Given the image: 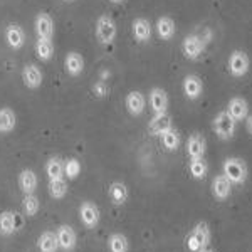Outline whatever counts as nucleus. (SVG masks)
<instances>
[{
    "label": "nucleus",
    "instance_id": "obj_1",
    "mask_svg": "<svg viewBox=\"0 0 252 252\" xmlns=\"http://www.w3.org/2000/svg\"><path fill=\"white\" fill-rule=\"evenodd\" d=\"M247 173H249V170H247V165H246V161H244L242 158L230 157V158H227V160L223 161V173L222 175H225L232 185L246 184Z\"/></svg>",
    "mask_w": 252,
    "mask_h": 252
},
{
    "label": "nucleus",
    "instance_id": "obj_2",
    "mask_svg": "<svg viewBox=\"0 0 252 252\" xmlns=\"http://www.w3.org/2000/svg\"><path fill=\"white\" fill-rule=\"evenodd\" d=\"M210 242V227L205 222H198L187 237V247L190 252H200Z\"/></svg>",
    "mask_w": 252,
    "mask_h": 252
},
{
    "label": "nucleus",
    "instance_id": "obj_3",
    "mask_svg": "<svg viewBox=\"0 0 252 252\" xmlns=\"http://www.w3.org/2000/svg\"><path fill=\"white\" fill-rule=\"evenodd\" d=\"M116 22L113 20L111 15L104 14L99 15L96 20V39L99 40V44L103 46H109L113 44V40L116 39Z\"/></svg>",
    "mask_w": 252,
    "mask_h": 252
},
{
    "label": "nucleus",
    "instance_id": "obj_4",
    "mask_svg": "<svg viewBox=\"0 0 252 252\" xmlns=\"http://www.w3.org/2000/svg\"><path fill=\"white\" fill-rule=\"evenodd\" d=\"M235 126H237V121L227 113V109L214 118V131L220 140H230L235 133Z\"/></svg>",
    "mask_w": 252,
    "mask_h": 252
},
{
    "label": "nucleus",
    "instance_id": "obj_5",
    "mask_svg": "<svg viewBox=\"0 0 252 252\" xmlns=\"http://www.w3.org/2000/svg\"><path fill=\"white\" fill-rule=\"evenodd\" d=\"M101 219V212H99V207H97L94 202L86 200L79 205V220L84 225V229H96L97 223H99Z\"/></svg>",
    "mask_w": 252,
    "mask_h": 252
},
{
    "label": "nucleus",
    "instance_id": "obj_6",
    "mask_svg": "<svg viewBox=\"0 0 252 252\" xmlns=\"http://www.w3.org/2000/svg\"><path fill=\"white\" fill-rule=\"evenodd\" d=\"M251 66V59L249 56L244 51H234L229 58V71L234 78H242L247 74Z\"/></svg>",
    "mask_w": 252,
    "mask_h": 252
},
{
    "label": "nucleus",
    "instance_id": "obj_7",
    "mask_svg": "<svg viewBox=\"0 0 252 252\" xmlns=\"http://www.w3.org/2000/svg\"><path fill=\"white\" fill-rule=\"evenodd\" d=\"M58 235V242H59V249L63 252H71L76 249V244H78V234L72 229L71 225H59L56 230Z\"/></svg>",
    "mask_w": 252,
    "mask_h": 252
},
{
    "label": "nucleus",
    "instance_id": "obj_8",
    "mask_svg": "<svg viewBox=\"0 0 252 252\" xmlns=\"http://www.w3.org/2000/svg\"><path fill=\"white\" fill-rule=\"evenodd\" d=\"M182 51H184L187 59L197 61L202 54H204L205 44L202 42L197 34H190V35H187L184 39V42H182Z\"/></svg>",
    "mask_w": 252,
    "mask_h": 252
},
{
    "label": "nucleus",
    "instance_id": "obj_9",
    "mask_svg": "<svg viewBox=\"0 0 252 252\" xmlns=\"http://www.w3.org/2000/svg\"><path fill=\"white\" fill-rule=\"evenodd\" d=\"M34 27H35V32H37L39 39L52 40V37H54V20H52L51 15L46 14V12H40V14L35 15Z\"/></svg>",
    "mask_w": 252,
    "mask_h": 252
},
{
    "label": "nucleus",
    "instance_id": "obj_10",
    "mask_svg": "<svg viewBox=\"0 0 252 252\" xmlns=\"http://www.w3.org/2000/svg\"><path fill=\"white\" fill-rule=\"evenodd\" d=\"M22 81L26 84V88L29 89H39L42 86L44 74L40 71V67H37L35 64H26L22 69Z\"/></svg>",
    "mask_w": 252,
    "mask_h": 252
},
{
    "label": "nucleus",
    "instance_id": "obj_11",
    "mask_svg": "<svg viewBox=\"0 0 252 252\" xmlns=\"http://www.w3.org/2000/svg\"><path fill=\"white\" fill-rule=\"evenodd\" d=\"M17 184H19L20 192H22L24 195L35 193L37 192V187H39V178H37V175H35L34 170L26 168L19 173Z\"/></svg>",
    "mask_w": 252,
    "mask_h": 252
},
{
    "label": "nucleus",
    "instance_id": "obj_12",
    "mask_svg": "<svg viewBox=\"0 0 252 252\" xmlns=\"http://www.w3.org/2000/svg\"><path fill=\"white\" fill-rule=\"evenodd\" d=\"M173 128V123H172V116L168 113H160V115H155L152 118V121L148 123V131L152 135H157V136H161L163 133H166L168 129Z\"/></svg>",
    "mask_w": 252,
    "mask_h": 252
},
{
    "label": "nucleus",
    "instance_id": "obj_13",
    "mask_svg": "<svg viewBox=\"0 0 252 252\" xmlns=\"http://www.w3.org/2000/svg\"><path fill=\"white\" fill-rule=\"evenodd\" d=\"M125 106L131 116H140V115H143V111L146 108V99L140 91H131L126 94Z\"/></svg>",
    "mask_w": 252,
    "mask_h": 252
},
{
    "label": "nucleus",
    "instance_id": "obj_14",
    "mask_svg": "<svg viewBox=\"0 0 252 252\" xmlns=\"http://www.w3.org/2000/svg\"><path fill=\"white\" fill-rule=\"evenodd\" d=\"M207 150V141L200 133H193L190 135V138L187 140V155L192 158H204Z\"/></svg>",
    "mask_w": 252,
    "mask_h": 252
},
{
    "label": "nucleus",
    "instance_id": "obj_15",
    "mask_svg": "<svg viewBox=\"0 0 252 252\" xmlns=\"http://www.w3.org/2000/svg\"><path fill=\"white\" fill-rule=\"evenodd\" d=\"M227 113L234 118L235 121H242L249 116V104L241 96H234L227 104Z\"/></svg>",
    "mask_w": 252,
    "mask_h": 252
},
{
    "label": "nucleus",
    "instance_id": "obj_16",
    "mask_svg": "<svg viewBox=\"0 0 252 252\" xmlns=\"http://www.w3.org/2000/svg\"><path fill=\"white\" fill-rule=\"evenodd\" d=\"M232 193V184L225 175H217L212 182V195L217 200H227Z\"/></svg>",
    "mask_w": 252,
    "mask_h": 252
},
{
    "label": "nucleus",
    "instance_id": "obj_17",
    "mask_svg": "<svg viewBox=\"0 0 252 252\" xmlns=\"http://www.w3.org/2000/svg\"><path fill=\"white\" fill-rule=\"evenodd\" d=\"M5 40L9 44V47H12L14 51H19V49L24 47L26 44V34H24V29L17 24H10L5 29Z\"/></svg>",
    "mask_w": 252,
    "mask_h": 252
},
{
    "label": "nucleus",
    "instance_id": "obj_18",
    "mask_svg": "<svg viewBox=\"0 0 252 252\" xmlns=\"http://www.w3.org/2000/svg\"><path fill=\"white\" fill-rule=\"evenodd\" d=\"M150 106H152L155 115L166 113V109H168V96H166L165 89L153 88L150 91Z\"/></svg>",
    "mask_w": 252,
    "mask_h": 252
},
{
    "label": "nucleus",
    "instance_id": "obj_19",
    "mask_svg": "<svg viewBox=\"0 0 252 252\" xmlns=\"http://www.w3.org/2000/svg\"><path fill=\"white\" fill-rule=\"evenodd\" d=\"M202 91H204V83L197 74H189L184 79V93L189 99H198L202 96Z\"/></svg>",
    "mask_w": 252,
    "mask_h": 252
},
{
    "label": "nucleus",
    "instance_id": "obj_20",
    "mask_svg": "<svg viewBox=\"0 0 252 252\" xmlns=\"http://www.w3.org/2000/svg\"><path fill=\"white\" fill-rule=\"evenodd\" d=\"M108 197H109V200L113 202V205H116V207L126 204V200H128V197H129L128 187H126L123 182H113V184L108 187Z\"/></svg>",
    "mask_w": 252,
    "mask_h": 252
},
{
    "label": "nucleus",
    "instance_id": "obj_21",
    "mask_svg": "<svg viewBox=\"0 0 252 252\" xmlns=\"http://www.w3.org/2000/svg\"><path fill=\"white\" fill-rule=\"evenodd\" d=\"M64 67H66V72L69 76L76 78V76H79L84 71V58L76 51L69 52L66 59H64Z\"/></svg>",
    "mask_w": 252,
    "mask_h": 252
},
{
    "label": "nucleus",
    "instance_id": "obj_22",
    "mask_svg": "<svg viewBox=\"0 0 252 252\" xmlns=\"http://www.w3.org/2000/svg\"><path fill=\"white\" fill-rule=\"evenodd\" d=\"M17 230V217L12 210H5L0 214V235L2 237H10Z\"/></svg>",
    "mask_w": 252,
    "mask_h": 252
},
{
    "label": "nucleus",
    "instance_id": "obj_23",
    "mask_svg": "<svg viewBox=\"0 0 252 252\" xmlns=\"http://www.w3.org/2000/svg\"><path fill=\"white\" fill-rule=\"evenodd\" d=\"M133 35L138 42H146L152 37V24L148 19L145 17H138L133 20Z\"/></svg>",
    "mask_w": 252,
    "mask_h": 252
},
{
    "label": "nucleus",
    "instance_id": "obj_24",
    "mask_svg": "<svg viewBox=\"0 0 252 252\" xmlns=\"http://www.w3.org/2000/svg\"><path fill=\"white\" fill-rule=\"evenodd\" d=\"M37 249L39 252H58L59 251V242L58 235L52 230H46L39 235L37 239Z\"/></svg>",
    "mask_w": 252,
    "mask_h": 252
},
{
    "label": "nucleus",
    "instance_id": "obj_25",
    "mask_svg": "<svg viewBox=\"0 0 252 252\" xmlns=\"http://www.w3.org/2000/svg\"><path fill=\"white\" fill-rule=\"evenodd\" d=\"M17 125V116L10 108H0V135H9Z\"/></svg>",
    "mask_w": 252,
    "mask_h": 252
},
{
    "label": "nucleus",
    "instance_id": "obj_26",
    "mask_svg": "<svg viewBox=\"0 0 252 252\" xmlns=\"http://www.w3.org/2000/svg\"><path fill=\"white\" fill-rule=\"evenodd\" d=\"M157 32L163 40H170L175 35V20L168 15H163L157 20Z\"/></svg>",
    "mask_w": 252,
    "mask_h": 252
},
{
    "label": "nucleus",
    "instance_id": "obj_27",
    "mask_svg": "<svg viewBox=\"0 0 252 252\" xmlns=\"http://www.w3.org/2000/svg\"><path fill=\"white\" fill-rule=\"evenodd\" d=\"M46 175L49 180H56V178H64V160L59 157H52L46 163Z\"/></svg>",
    "mask_w": 252,
    "mask_h": 252
},
{
    "label": "nucleus",
    "instance_id": "obj_28",
    "mask_svg": "<svg viewBox=\"0 0 252 252\" xmlns=\"http://www.w3.org/2000/svg\"><path fill=\"white\" fill-rule=\"evenodd\" d=\"M108 251L109 252H128L129 241L125 234L115 232L108 237Z\"/></svg>",
    "mask_w": 252,
    "mask_h": 252
},
{
    "label": "nucleus",
    "instance_id": "obj_29",
    "mask_svg": "<svg viewBox=\"0 0 252 252\" xmlns=\"http://www.w3.org/2000/svg\"><path fill=\"white\" fill-rule=\"evenodd\" d=\"M47 190H49L51 198H54V200H63V198L67 195L66 178H56V180H49Z\"/></svg>",
    "mask_w": 252,
    "mask_h": 252
},
{
    "label": "nucleus",
    "instance_id": "obj_30",
    "mask_svg": "<svg viewBox=\"0 0 252 252\" xmlns=\"http://www.w3.org/2000/svg\"><path fill=\"white\" fill-rule=\"evenodd\" d=\"M40 210V200L35 193H29V195H24V200H22V212L26 217H34L37 215V212Z\"/></svg>",
    "mask_w": 252,
    "mask_h": 252
},
{
    "label": "nucleus",
    "instance_id": "obj_31",
    "mask_svg": "<svg viewBox=\"0 0 252 252\" xmlns=\"http://www.w3.org/2000/svg\"><path fill=\"white\" fill-rule=\"evenodd\" d=\"M35 54L40 61L47 63L54 56V46H52V40L49 39H37L35 42Z\"/></svg>",
    "mask_w": 252,
    "mask_h": 252
},
{
    "label": "nucleus",
    "instance_id": "obj_32",
    "mask_svg": "<svg viewBox=\"0 0 252 252\" xmlns=\"http://www.w3.org/2000/svg\"><path fill=\"white\" fill-rule=\"evenodd\" d=\"M189 170H190V175H192L195 180H204L209 166H207L204 158H192V160H190V165H189Z\"/></svg>",
    "mask_w": 252,
    "mask_h": 252
},
{
    "label": "nucleus",
    "instance_id": "obj_33",
    "mask_svg": "<svg viewBox=\"0 0 252 252\" xmlns=\"http://www.w3.org/2000/svg\"><path fill=\"white\" fill-rule=\"evenodd\" d=\"M180 133L177 131L175 128L168 129L166 133L161 135V143L168 152H175V150H178V146H180Z\"/></svg>",
    "mask_w": 252,
    "mask_h": 252
},
{
    "label": "nucleus",
    "instance_id": "obj_34",
    "mask_svg": "<svg viewBox=\"0 0 252 252\" xmlns=\"http://www.w3.org/2000/svg\"><path fill=\"white\" fill-rule=\"evenodd\" d=\"M81 175V163L78 158H69L64 161V177L67 180H76Z\"/></svg>",
    "mask_w": 252,
    "mask_h": 252
},
{
    "label": "nucleus",
    "instance_id": "obj_35",
    "mask_svg": "<svg viewBox=\"0 0 252 252\" xmlns=\"http://www.w3.org/2000/svg\"><path fill=\"white\" fill-rule=\"evenodd\" d=\"M93 91H94V94L97 97H104V96H108L109 86L104 83V81H97V83L94 84V88H93Z\"/></svg>",
    "mask_w": 252,
    "mask_h": 252
},
{
    "label": "nucleus",
    "instance_id": "obj_36",
    "mask_svg": "<svg viewBox=\"0 0 252 252\" xmlns=\"http://www.w3.org/2000/svg\"><path fill=\"white\" fill-rule=\"evenodd\" d=\"M195 34H197L198 37H200L202 42L205 44V47L209 46V44H210V40H212V37H214L212 31H210L209 27H204V29H202V32H195Z\"/></svg>",
    "mask_w": 252,
    "mask_h": 252
},
{
    "label": "nucleus",
    "instance_id": "obj_37",
    "mask_svg": "<svg viewBox=\"0 0 252 252\" xmlns=\"http://www.w3.org/2000/svg\"><path fill=\"white\" fill-rule=\"evenodd\" d=\"M246 129H247V133L252 136V115H249L246 118Z\"/></svg>",
    "mask_w": 252,
    "mask_h": 252
},
{
    "label": "nucleus",
    "instance_id": "obj_38",
    "mask_svg": "<svg viewBox=\"0 0 252 252\" xmlns=\"http://www.w3.org/2000/svg\"><path fill=\"white\" fill-rule=\"evenodd\" d=\"M109 2H111V3H123L125 0H109Z\"/></svg>",
    "mask_w": 252,
    "mask_h": 252
},
{
    "label": "nucleus",
    "instance_id": "obj_39",
    "mask_svg": "<svg viewBox=\"0 0 252 252\" xmlns=\"http://www.w3.org/2000/svg\"><path fill=\"white\" fill-rule=\"evenodd\" d=\"M200 252H215V251H212V249H207V247H205V249H202Z\"/></svg>",
    "mask_w": 252,
    "mask_h": 252
},
{
    "label": "nucleus",
    "instance_id": "obj_40",
    "mask_svg": "<svg viewBox=\"0 0 252 252\" xmlns=\"http://www.w3.org/2000/svg\"><path fill=\"white\" fill-rule=\"evenodd\" d=\"M64 2H74V0H64Z\"/></svg>",
    "mask_w": 252,
    "mask_h": 252
}]
</instances>
